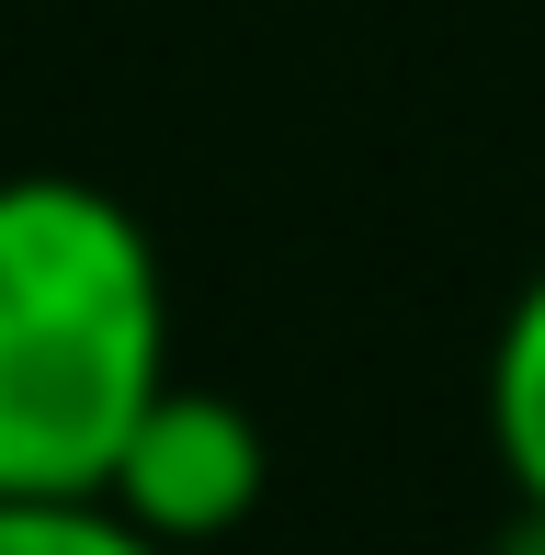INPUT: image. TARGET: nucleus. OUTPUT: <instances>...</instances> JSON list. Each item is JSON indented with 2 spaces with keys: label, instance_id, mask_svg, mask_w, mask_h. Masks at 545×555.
<instances>
[{
  "label": "nucleus",
  "instance_id": "7ed1b4c3",
  "mask_svg": "<svg viewBox=\"0 0 545 555\" xmlns=\"http://www.w3.org/2000/svg\"><path fill=\"white\" fill-rule=\"evenodd\" d=\"M489 453H500L511 499L545 511V261L523 272V295L500 307V340H489Z\"/></svg>",
  "mask_w": 545,
  "mask_h": 555
},
{
  "label": "nucleus",
  "instance_id": "f257e3e1",
  "mask_svg": "<svg viewBox=\"0 0 545 555\" xmlns=\"http://www.w3.org/2000/svg\"><path fill=\"white\" fill-rule=\"evenodd\" d=\"M170 386V272L137 205L80 170L0 182V499H103Z\"/></svg>",
  "mask_w": 545,
  "mask_h": 555
},
{
  "label": "nucleus",
  "instance_id": "39448f33",
  "mask_svg": "<svg viewBox=\"0 0 545 555\" xmlns=\"http://www.w3.org/2000/svg\"><path fill=\"white\" fill-rule=\"evenodd\" d=\"M500 555H545V511H534V499H511V533H500Z\"/></svg>",
  "mask_w": 545,
  "mask_h": 555
},
{
  "label": "nucleus",
  "instance_id": "f03ea898",
  "mask_svg": "<svg viewBox=\"0 0 545 555\" xmlns=\"http://www.w3.org/2000/svg\"><path fill=\"white\" fill-rule=\"evenodd\" d=\"M262 488H272L262 420L239 409V397H216V386H182V374L137 409V431H126V453H114V476H103V499L137 533H160L170 555H216L262 511Z\"/></svg>",
  "mask_w": 545,
  "mask_h": 555
},
{
  "label": "nucleus",
  "instance_id": "20e7f679",
  "mask_svg": "<svg viewBox=\"0 0 545 555\" xmlns=\"http://www.w3.org/2000/svg\"><path fill=\"white\" fill-rule=\"evenodd\" d=\"M0 555H170L114 499H0Z\"/></svg>",
  "mask_w": 545,
  "mask_h": 555
}]
</instances>
